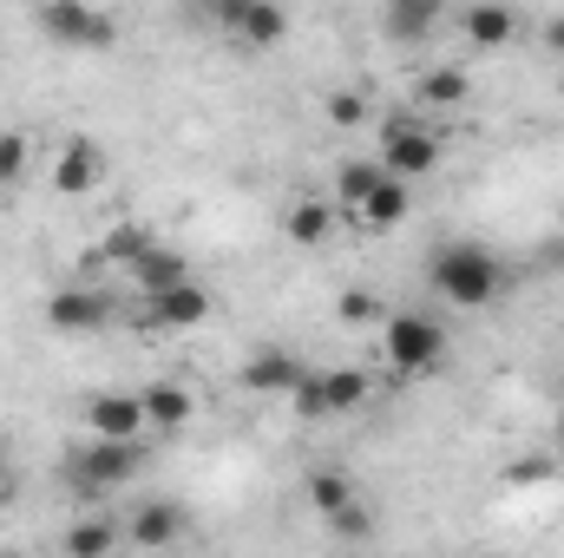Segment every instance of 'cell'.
<instances>
[{
  "label": "cell",
  "instance_id": "cell-1",
  "mask_svg": "<svg viewBox=\"0 0 564 558\" xmlns=\"http://www.w3.org/2000/svg\"><path fill=\"white\" fill-rule=\"evenodd\" d=\"M426 289L446 309H486V302L506 296V264H499V250H486L473 237H453L426 257Z\"/></svg>",
  "mask_w": 564,
  "mask_h": 558
},
{
  "label": "cell",
  "instance_id": "cell-2",
  "mask_svg": "<svg viewBox=\"0 0 564 558\" xmlns=\"http://www.w3.org/2000/svg\"><path fill=\"white\" fill-rule=\"evenodd\" d=\"M446 348H453V335H446V322L440 315H426V309H388V322H381V355H388V368L394 375H433L440 362H446Z\"/></svg>",
  "mask_w": 564,
  "mask_h": 558
},
{
  "label": "cell",
  "instance_id": "cell-3",
  "mask_svg": "<svg viewBox=\"0 0 564 558\" xmlns=\"http://www.w3.org/2000/svg\"><path fill=\"white\" fill-rule=\"evenodd\" d=\"M446 164V139L414 119V112H394V119H381V171L388 178H401V184H421Z\"/></svg>",
  "mask_w": 564,
  "mask_h": 558
},
{
  "label": "cell",
  "instance_id": "cell-4",
  "mask_svg": "<svg viewBox=\"0 0 564 558\" xmlns=\"http://www.w3.org/2000/svg\"><path fill=\"white\" fill-rule=\"evenodd\" d=\"M33 26L66 53H99V46L119 40V20L93 0H46V7H33Z\"/></svg>",
  "mask_w": 564,
  "mask_h": 558
},
{
  "label": "cell",
  "instance_id": "cell-5",
  "mask_svg": "<svg viewBox=\"0 0 564 558\" xmlns=\"http://www.w3.org/2000/svg\"><path fill=\"white\" fill-rule=\"evenodd\" d=\"M368 395H375V382L361 368H308L302 388L289 395V408H295V420H341L368 408Z\"/></svg>",
  "mask_w": 564,
  "mask_h": 558
},
{
  "label": "cell",
  "instance_id": "cell-6",
  "mask_svg": "<svg viewBox=\"0 0 564 558\" xmlns=\"http://www.w3.org/2000/svg\"><path fill=\"white\" fill-rule=\"evenodd\" d=\"M139 466H144V447H139V440H86V447L66 460V480H73V486L106 493V486H126Z\"/></svg>",
  "mask_w": 564,
  "mask_h": 558
},
{
  "label": "cell",
  "instance_id": "cell-7",
  "mask_svg": "<svg viewBox=\"0 0 564 558\" xmlns=\"http://www.w3.org/2000/svg\"><path fill=\"white\" fill-rule=\"evenodd\" d=\"M217 26L237 40V46H250V53H270L289 40V13L270 7V0H224L217 7Z\"/></svg>",
  "mask_w": 564,
  "mask_h": 558
},
{
  "label": "cell",
  "instance_id": "cell-8",
  "mask_svg": "<svg viewBox=\"0 0 564 558\" xmlns=\"http://www.w3.org/2000/svg\"><path fill=\"white\" fill-rule=\"evenodd\" d=\"M106 322H112V296L106 289L73 282V289H53L46 296V329H59V335H93Z\"/></svg>",
  "mask_w": 564,
  "mask_h": 558
},
{
  "label": "cell",
  "instance_id": "cell-9",
  "mask_svg": "<svg viewBox=\"0 0 564 558\" xmlns=\"http://www.w3.org/2000/svg\"><path fill=\"white\" fill-rule=\"evenodd\" d=\"M79 420H86L93 440H144V433H151V427H144V401L139 395H126V388L93 395V401L79 408Z\"/></svg>",
  "mask_w": 564,
  "mask_h": 558
},
{
  "label": "cell",
  "instance_id": "cell-10",
  "mask_svg": "<svg viewBox=\"0 0 564 558\" xmlns=\"http://www.w3.org/2000/svg\"><path fill=\"white\" fill-rule=\"evenodd\" d=\"M184 506L177 500H139L132 513H126V546H139V552H171L177 539H184Z\"/></svg>",
  "mask_w": 564,
  "mask_h": 558
},
{
  "label": "cell",
  "instance_id": "cell-11",
  "mask_svg": "<svg viewBox=\"0 0 564 558\" xmlns=\"http://www.w3.org/2000/svg\"><path fill=\"white\" fill-rule=\"evenodd\" d=\"M453 26L466 33V46H479V53H499V46H512L519 40V13L512 7H499V0H473V7H459L453 13Z\"/></svg>",
  "mask_w": 564,
  "mask_h": 558
},
{
  "label": "cell",
  "instance_id": "cell-12",
  "mask_svg": "<svg viewBox=\"0 0 564 558\" xmlns=\"http://www.w3.org/2000/svg\"><path fill=\"white\" fill-rule=\"evenodd\" d=\"M335 224H341V211H335V197H322V191H302V197L282 211V237H289L295 250H322V244L335 237Z\"/></svg>",
  "mask_w": 564,
  "mask_h": 558
},
{
  "label": "cell",
  "instance_id": "cell-13",
  "mask_svg": "<svg viewBox=\"0 0 564 558\" xmlns=\"http://www.w3.org/2000/svg\"><path fill=\"white\" fill-rule=\"evenodd\" d=\"M302 375H308V362H302V355H289V348H257V355L237 368V382H243L250 395H295V388H302Z\"/></svg>",
  "mask_w": 564,
  "mask_h": 558
},
{
  "label": "cell",
  "instance_id": "cell-14",
  "mask_svg": "<svg viewBox=\"0 0 564 558\" xmlns=\"http://www.w3.org/2000/svg\"><path fill=\"white\" fill-rule=\"evenodd\" d=\"M144 322L151 329H197V322H210V289L197 277L177 282V289H164V296L144 302Z\"/></svg>",
  "mask_w": 564,
  "mask_h": 558
},
{
  "label": "cell",
  "instance_id": "cell-15",
  "mask_svg": "<svg viewBox=\"0 0 564 558\" xmlns=\"http://www.w3.org/2000/svg\"><path fill=\"white\" fill-rule=\"evenodd\" d=\"M139 401H144V427H151V433H184V427L197 420V395H191L184 382H151Z\"/></svg>",
  "mask_w": 564,
  "mask_h": 558
},
{
  "label": "cell",
  "instance_id": "cell-16",
  "mask_svg": "<svg viewBox=\"0 0 564 558\" xmlns=\"http://www.w3.org/2000/svg\"><path fill=\"white\" fill-rule=\"evenodd\" d=\"M99 171H106L99 144L93 139H66L59 144V158H53V191H59V197H86V191L99 184Z\"/></svg>",
  "mask_w": 564,
  "mask_h": 558
},
{
  "label": "cell",
  "instance_id": "cell-17",
  "mask_svg": "<svg viewBox=\"0 0 564 558\" xmlns=\"http://www.w3.org/2000/svg\"><path fill=\"white\" fill-rule=\"evenodd\" d=\"M119 546H126V519H106V513L73 519V526L59 533V552L66 558H119Z\"/></svg>",
  "mask_w": 564,
  "mask_h": 558
},
{
  "label": "cell",
  "instance_id": "cell-18",
  "mask_svg": "<svg viewBox=\"0 0 564 558\" xmlns=\"http://www.w3.org/2000/svg\"><path fill=\"white\" fill-rule=\"evenodd\" d=\"M440 26H446V13H440L433 0H388V7H381V33H388V40L421 46V40H433Z\"/></svg>",
  "mask_w": 564,
  "mask_h": 558
},
{
  "label": "cell",
  "instance_id": "cell-19",
  "mask_svg": "<svg viewBox=\"0 0 564 558\" xmlns=\"http://www.w3.org/2000/svg\"><path fill=\"white\" fill-rule=\"evenodd\" d=\"M408 211H414V184L381 178V184L368 191V204L355 211V224H361V230H394V224H408Z\"/></svg>",
  "mask_w": 564,
  "mask_h": 558
},
{
  "label": "cell",
  "instance_id": "cell-20",
  "mask_svg": "<svg viewBox=\"0 0 564 558\" xmlns=\"http://www.w3.org/2000/svg\"><path fill=\"white\" fill-rule=\"evenodd\" d=\"M302 493H308V506H315L322 519H341V513L361 500V493H355V473H341V466H308Z\"/></svg>",
  "mask_w": 564,
  "mask_h": 558
},
{
  "label": "cell",
  "instance_id": "cell-21",
  "mask_svg": "<svg viewBox=\"0 0 564 558\" xmlns=\"http://www.w3.org/2000/svg\"><path fill=\"white\" fill-rule=\"evenodd\" d=\"M466 99H473L466 66H453V60H433V66H421V79H414V106H466Z\"/></svg>",
  "mask_w": 564,
  "mask_h": 558
},
{
  "label": "cell",
  "instance_id": "cell-22",
  "mask_svg": "<svg viewBox=\"0 0 564 558\" xmlns=\"http://www.w3.org/2000/svg\"><path fill=\"white\" fill-rule=\"evenodd\" d=\"M132 282L144 289V302L151 296H164V289H177V282H191V264L177 257V250H164V244H151L139 264H132Z\"/></svg>",
  "mask_w": 564,
  "mask_h": 558
},
{
  "label": "cell",
  "instance_id": "cell-23",
  "mask_svg": "<svg viewBox=\"0 0 564 558\" xmlns=\"http://www.w3.org/2000/svg\"><path fill=\"white\" fill-rule=\"evenodd\" d=\"M381 178H388V171H381V158H355V164H341V171H335V211H341V217H355Z\"/></svg>",
  "mask_w": 564,
  "mask_h": 558
},
{
  "label": "cell",
  "instance_id": "cell-24",
  "mask_svg": "<svg viewBox=\"0 0 564 558\" xmlns=\"http://www.w3.org/2000/svg\"><path fill=\"white\" fill-rule=\"evenodd\" d=\"M26 164H33V139H26L20 126H7V132H0V191H13V184L26 178Z\"/></svg>",
  "mask_w": 564,
  "mask_h": 558
},
{
  "label": "cell",
  "instance_id": "cell-25",
  "mask_svg": "<svg viewBox=\"0 0 564 558\" xmlns=\"http://www.w3.org/2000/svg\"><path fill=\"white\" fill-rule=\"evenodd\" d=\"M335 315H341L348 329H368V322H388V309H381V302H375L368 289H341V296H335Z\"/></svg>",
  "mask_w": 564,
  "mask_h": 558
},
{
  "label": "cell",
  "instance_id": "cell-26",
  "mask_svg": "<svg viewBox=\"0 0 564 558\" xmlns=\"http://www.w3.org/2000/svg\"><path fill=\"white\" fill-rule=\"evenodd\" d=\"M322 112H328V126H361V119H368V99H361L355 86H341V93H328Z\"/></svg>",
  "mask_w": 564,
  "mask_h": 558
},
{
  "label": "cell",
  "instance_id": "cell-27",
  "mask_svg": "<svg viewBox=\"0 0 564 558\" xmlns=\"http://www.w3.org/2000/svg\"><path fill=\"white\" fill-rule=\"evenodd\" d=\"M328 533H335V539H355V546H361V539H375V513H368V506L355 500V506H348L341 519H328Z\"/></svg>",
  "mask_w": 564,
  "mask_h": 558
},
{
  "label": "cell",
  "instance_id": "cell-28",
  "mask_svg": "<svg viewBox=\"0 0 564 558\" xmlns=\"http://www.w3.org/2000/svg\"><path fill=\"white\" fill-rule=\"evenodd\" d=\"M144 250H151V237H144V230H112V237H106V257H119L126 270L139 264Z\"/></svg>",
  "mask_w": 564,
  "mask_h": 558
},
{
  "label": "cell",
  "instance_id": "cell-29",
  "mask_svg": "<svg viewBox=\"0 0 564 558\" xmlns=\"http://www.w3.org/2000/svg\"><path fill=\"white\" fill-rule=\"evenodd\" d=\"M545 46H558V53H564V13H552V20H545Z\"/></svg>",
  "mask_w": 564,
  "mask_h": 558
},
{
  "label": "cell",
  "instance_id": "cell-30",
  "mask_svg": "<svg viewBox=\"0 0 564 558\" xmlns=\"http://www.w3.org/2000/svg\"><path fill=\"white\" fill-rule=\"evenodd\" d=\"M13 480V453H7V440H0V486Z\"/></svg>",
  "mask_w": 564,
  "mask_h": 558
},
{
  "label": "cell",
  "instance_id": "cell-31",
  "mask_svg": "<svg viewBox=\"0 0 564 558\" xmlns=\"http://www.w3.org/2000/svg\"><path fill=\"white\" fill-rule=\"evenodd\" d=\"M558 460H564V408H558Z\"/></svg>",
  "mask_w": 564,
  "mask_h": 558
},
{
  "label": "cell",
  "instance_id": "cell-32",
  "mask_svg": "<svg viewBox=\"0 0 564 558\" xmlns=\"http://www.w3.org/2000/svg\"><path fill=\"white\" fill-rule=\"evenodd\" d=\"M0 558H26V552H13V546H7V552H0Z\"/></svg>",
  "mask_w": 564,
  "mask_h": 558
},
{
  "label": "cell",
  "instance_id": "cell-33",
  "mask_svg": "<svg viewBox=\"0 0 564 558\" xmlns=\"http://www.w3.org/2000/svg\"><path fill=\"white\" fill-rule=\"evenodd\" d=\"M558 230H564V211H558Z\"/></svg>",
  "mask_w": 564,
  "mask_h": 558
}]
</instances>
